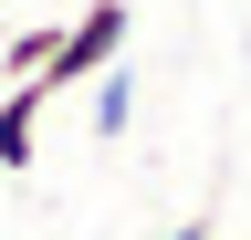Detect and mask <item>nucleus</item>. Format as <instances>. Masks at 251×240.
Returning a JSON list of instances; mask_svg holds the SVG:
<instances>
[{
    "label": "nucleus",
    "mask_w": 251,
    "mask_h": 240,
    "mask_svg": "<svg viewBox=\"0 0 251 240\" xmlns=\"http://www.w3.org/2000/svg\"><path fill=\"white\" fill-rule=\"evenodd\" d=\"M126 32H136V11H126V0H84V11L63 21L52 63L31 73V84H42V94H74V84H94L105 63H126Z\"/></svg>",
    "instance_id": "f257e3e1"
},
{
    "label": "nucleus",
    "mask_w": 251,
    "mask_h": 240,
    "mask_svg": "<svg viewBox=\"0 0 251 240\" xmlns=\"http://www.w3.org/2000/svg\"><path fill=\"white\" fill-rule=\"evenodd\" d=\"M42 115H52V94H42V84H11V94H0V177L42 157Z\"/></svg>",
    "instance_id": "f03ea898"
},
{
    "label": "nucleus",
    "mask_w": 251,
    "mask_h": 240,
    "mask_svg": "<svg viewBox=\"0 0 251 240\" xmlns=\"http://www.w3.org/2000/svg\"><path fill=\"white\" fill-rule=\"evenodd\" d=\"M84 126L105 136V146L136 126V73H126V63H105V73H94V105H84Z\"/></svg>",
    "instance_id": "7ed1b4c3"
},
{
    "label": "nucleus",
    "mask_w": 251,
    "mask_h": 240,
    "mask_svg": "<svg viewBox=\"0 0 251 240\" xmlns=\"http://www.w3.org/2000/svg\"><path fill=\"white\" fill-rule=\"evenodd\" d=\"M52 42H63V21H21V32L0 42V84H31V73L52 63Z\"/></svg>",
    "instance_id": "20e7f679"
},
{
    "label": "nucleus",
    "mask_w": 251,
    "mask_h": 240,
    "mask_svg": "<svg viewBox=\"0 0 251 240\" xmlns=\"http://www.w3.org/2000/svg\"><path fill=\"white\" fill-rule=\"evenodd\" d=\"M168 240H220V230H209V219H178V230H168Z\"/></svg>",
    "instance_id": "39448f33"
}]
</instances>
